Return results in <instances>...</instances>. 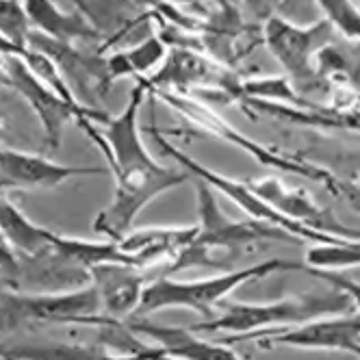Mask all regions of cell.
Returning a JSON list of instances; mask_svg holds the SVG:
<instances>
[{"label": "cell", "instance_id": "obj_15", "mask_svg": "<svg viewBox=\"0 0 360 360\" xmlns=\"http://www.w3.org/2000/svg\"><path fill=\"white\" fill-rule=\"evenodd\" d=\"M124 323L135 334L150 337L154 345H159L167 356L176 360H243L233 347H228L219 341L215 343L209 339H202L191 328L159 326L146 319H133Z\"/></svg>", "mask_w": 360, "mask_h": 360}, {"label": "cell", "instance_id": "obj_25", "mask_svg": "<svg viewBox=\"0 0 360 360\" xmlns=\"http://www.w3.org/2000/svg\"><path fill=\"white\" fill-rule=\"evenodd\" d=\"M0 271L13 274L18 271V252L11 248V243L0 233Z\"/></svg>", "mask_w": 360, "mask_h": 360}, {"label": "cell", "instance_id": "obj_2", "mask_svg": "<svg viewBox=\"0 0 360 360\" xmlns=\"http://www.w3.org/2000/svg\"><path fill=\"white\" fill-rule=\"evenodd\" d=\"M352 308V300L343 291L328 289L321 293L282 297L269 304H221V313H215L211 319L198 321L191 326V330L198 334H235V337H224L219 341L230 345L245 339H261L267 334L289 330L321 317L345 315Z\"/></svg>", "mask_w": 360, "mask_h": 360}, {"label": "cell", "instance_id": "obj_7", "mask_svg": "<svg viewBox=\"0 0 360 360\" xmlns=\"http://www.w3.org/2000/svg\"><path fill=\"white\" fill-rule=\"evenodd\" d=\"M332 33L334 29L328 20L313 22L308 27H297L280 15H269L263 29L265 44L274 59L285 68L289 79L302 85H313L319 81L315 72V59L319 50L330 44Z\"/></svg>", "mask_w": 360, "mask_h": 360}, {"label": "cell", "instance_id": "obj_14", "mask_svg": "<svg viewBox=\"0 0 360 360\" xmlns=\"http://www.w3.org/2000/svg\"><path fill=\"white\" fill-rule=\"evenodd\" d=\"M198 237V226H154V228H131L115 241L120 250L139 269H146L163 259H176Z\"/></svg>", "mask_w": 360, "mask_h": 360}, {"label": "cell", "instance_id": "obj_19", "mask_svg": "<svg viewBox=\"0 0 360 360\" xmlns=\"http://www.w3.org/2000/svg\"><path fill=\"white\" fill-rule=\"evenodd\" d=\"M167 57V41L161 35H150L148 39L117 50L105 59V81H117L126 76H135L143 81L161 68Z\"/></svg>", "mask_w": 360, "mask_h": 360}, {"label": "cell", "instance_id": "obj_24", "mask_svg": "<svg viewBox=\"0 0 360 360\" xmlns=\"http://www.w3.org/2000/svg\"><path fill=\"white\" fill-rule=\"evenodd\" d=\"M337 195H341L345 200V204L349 209L360 213V174H356L349 180H339Z\"/></svg>", "mask_w": 360, "mask_h": 360}, {"label": "cell", "instance_id": "obj_18", "mask_svg": "<svg viewBox=\"0 0 360 360\" xmlns=\"http://www.w3.org/2000/svg\"><path fill=\"white\" fill-rule=\"evenodd\" d=\"M22 3L24 9H27L33 31L48 39L70 46L76 39L98 37V31L83 15L59 9L55 0H22Z\"/></svg>", "mask_w": 360, "mask_h": 360}, {"label": "cell", "instance_id": "obj_4", "mask_svg": "<svg viewBox=\"0 0 360 360\" xmlns=\"http://www.w3.org/2000/svg\"><path fill=\"white\" fill-rule=\"evenodd\" d=\"M278 269H302V267L295 263L271 259L259 265H250L243 269L226 271L202 280H174L169 276H161L157 280H150L146 285L135 315L137 319H143L146 315L165 311V308H187V311L198 313L202 319H211L221 306L224 297H228L237 287L245 285L250 280L271 276Z\"/></svg>", "mask_w": 360, "mask_h": 360}, {"label": "cell", "instance_id": "obj_13", "mask_svg": "<svg viewBox=\"0 0 360 360\" xmlns=\"http://www.w3.org/2000/svg\"><path fill=\"white\" fill-rule=\"evenodd\" d=\"M91 285L98 291L102 317L124 323L137 313L143 289L148 285L146 274L139 267L124 263H105L89 269Z\"/></svg>", "mask_w": 360, "mask_h": 360}, {"label": "cell", "instance_id": "obj_22", "mask_svg": "<svg viewBox=\"0 0 360 360\" xmlns=\"http://www.w3.org/2000/svg\"><path fill=\"white\" fill-rule=\"evenodd\" d=\"M33 33L22 0H0V37L13 46H29Z\"/></svg>", "mask_w": 360, "mask_h": 360}, {"label": "cell", "instance_id": "obj_5", "mask_svg": "<svg viewBox=\"0 0 360 360\" xmlns=\"http://www.w3.org/2000/svg\"><path fill=\"white\" fill-rule=\"evenodd\" d=\"M157 94H161V100L167 107H172V111H176L185 122L195 126V131L241 148L243 152L250 154L252 159H256L267 167H276L280 172H289V174H295V176H302L308 180H317V183H321L328 191L337 193L339 178L334 176L330 169L319 167L315 163L282 157V154L269 150L267 146H261L259 141L245 137L243 133L237 131L235 126H230L224 117H219L213 109H209L207 105H202V102L189 98L187 94H180V91H157Z\"/></svg>", "mask_w": 360, "mask_h": 360}, {"label": "cell", "instance_id": "obj_20", "mask_svg": "<svg viewBox=\"0 0 360 360\" xmlns=\"http://www.w3.org/2000/svg\"><path fill=\"white\" fill-rule=\"evenodd\" d=\"M304 265L308 269H328V271H339L345 267H360V241L358 239H339L332 243H315L306 252Z\"/></svg>", "mask_w": 360, "mask_h": 360}, {"label": "cell", "instance_id": "obj_26", "mask_svg": "<svg viewBox=\"0 0 360 360\" xmlns=\"http://www.w3.org/2000/svg\"><path fill=\"white\" fill-rule=\"evenodd\" d=\"M356 105H358V107H360V94H358V96H356Z\"/></svg>", "mask_w": 360, "mask_h": 360}, {"label": "cell", "instance_id": "obj_23", "mask_svg": "<svg viewBox=\"0 0 360 360\" xmlns=\"http://www.w3.org/2000/svg\"><path fill=\"white\" fill-rule=\"evenodd\" d=\"M308 274H313L315 278H319V280H323V282H328V285L332 287V289H339V291H343L349 300H352V306L356 308V311L360 313V282H356V280H352V278H347V276H343V274H339V271H328V269H308V267H304Z\"/></svg>", "mask_w": 360, "mask_h": 360}, {"label": "cell", "instance_id": "obj_10", "mask_svg": "<svg viewBox=\"0 0 360 360\" xmlns=\"http://www.w3.org/2000/svg\"><path fill=\"white\" fill-rule=\"evenodd\" d=\"M15 313L31 321L44 323H76V326H105L115 323L102 317L100 297L89 285L63 293H24L9 297Z\"/></svg>", "mask_w": 360, "mask_h": 360}, {"label": "cell", "instance_id": "obj_21", "mask_svg": "<svg viewBox=\"0 0 360 360\" xmlns=\"http://www.w3.org/2000/svg\"><path fill=\"white\" fill-rule=\"evenodd\" d=\"M334 31L352 41H360V7L356 0H315Z\"/></svg>", "mask_w": 360, "mask_h": 360}, {"label": "cell", "instance_id": "obj_8", "mask_svg": "<svg viewBox=\"0 0 360 360\" xmlns=\"http://www.w3.org/2000/svg\"><path fill=\"white\" fill-rule=\"evenodd\" d=\"M5 83L13 87L24 100L29 102L35 115L39 117V124L44 128V146L48 150H59L63 128L68 122H76L79 115H91L98 120V124H105L109 115L98 113L87 107H74L65 98H61L55 89H50L46 83H41L37 76L24 65L20 57H5Z\"/></svg>", "mask_w": 360, "mask_h": 360}, {"label": "cell", "instance_id": "obj_11", "mask_svg": "<svg viewBox=\"0 0 360 360\" xmlns=\"http://www.w3.org/2000/svg\"><path fill=\"white\" fill-rule=\"evenodd\" d=\"M261 347H297L347 352L360 360V313L321 317L259 339Z\"/></svg>", "mask_w": 360, "mask_h": 360}, {"label": "cell", "instance_id": "obj_27", "mask_svg": "<svg viewBox=\"0 0 360 360\" xmlns=\"http://www.w3.org/2000/svg\"><path fill=\"white\" fill-rule=\"evenodd\" d=\"M356 5H358V7H360V0H356Z\"/></svg>", "mask_w": 360, "mask_h": 360}, {"label": "cell", "instance_id": "obj_6", "mask_svg": "<svg viewBox=\"0 0 360 360\" xmlns=\"http://www.w3.org/2000/svg\"><path fill=\"white\" fill-rule=\"evenodd\" d=\"M152 135L157 139V143L161 146V150L172 157L180 167H185L191 178H198V180H204L207 185H211L217 193L226 195L233 200L237 207L254 221H263V224H271V226H278L282 230H287L291 237H295L297 241H313V243H332V241H339L341 237H332V235H326V233H319V230H313L304 224H297L289 217H285L282 213H278L276 209H271L267 202H263L259 195H256L248 180H237V178H228L219 172H213L211 167L198 163L195 159H191L189 154H185L178 146L169 143L159 131L157 126H152Z\"/></svg>", "mask_w": 360, "mask_h": 360}, {"label": "cell", "instance_id": "obj_17", "mask_svg": "<svg viewBox=\"0 0 360 360\" xmlns=\"http://www.w3.org/2000/svg\"><path fill=\"white\" fill-rule=\"evenodd\" d=\"M0 233L18 254L24 256L50 254L57 239V233L33 221L15 202L5 195V191H0Z\"/></svg>", "mask_w": 360, "mask_h": 360}, {"label": "cell", "instance_id": "obj_1", "mask_svg": "<svg viewBox=\"0 0 360 360\" xmlns=\"http://www.w3.org/2000/svg\"><path fill=\"white\" fill-rule=\"evenodd\" d=\"M146 96L150 94L139 81L128 96L126 107L117 115L107 117V131H100L91 115L76 117L81 131L102 152L109 176L115 183L113 200L94 219V233L109 241H120L152 200L193 180L185 167L163 165L148 152L139 128V113Z\"/></svg>", "mask_w": 360, "mask_h": 360}, {"label": "cell", "instance_id": "obj_9", "mask_svg": "<svg viewBox=\"0 0 360 360\" xmlns=\"http://www.w3.org/2000/svg\"><path fill=\"white\" fill-rule=\"evenodd\" d=\"M109 176V167H83L57 163L44 154L0 146V191L57 189L74 178Z\"/></svg>", "mask_w": 360, "mask_h": 360}, {"label": "cell", "instance_id": "obj_3", "mask_svg": "<svg viewBox=\"0 0 360 360\" xmlns=\"http://www.w3.org/2000/svg\"><path fill=\"white\" fill-rule=\"evenodd\" d=\"M195 183V198H198V237L195 241L178 254L169 274L189 269V267H211L221 265L217 261V252H226L233 256L235 252H248L256 243L263 241H289V243H302L295 237H291L287 230H282L271 224L263 221H235L230 219L217 202V191L207 185L204 180L193 178Z\"/></svg>", "mask_w": 360, "mask_h": 360}, {"label": "cell", "instance_id": "obj_16", "mask_svg": "<svg viewBox=\"0 0 360 360\" xmlns=\"http://www.w3.org/2000/svg\"><path fill=\"white\" fill-rule=\"evenodd\" d=\"M215 68L209 59L200 57L195 50L189 48H172L167 50V57L161 68L141 83L146 85L148 94L154 91H169L176 89L180 94H187L193 87L213 85Z\"/></svg>", "mask_w": 360, "mask_h": 360}, {"label": "cell", "instance_id": "obj_12", "mask_svg": "<svg viewBox=\"0 0 360 360\" xmlns=\"http://www.w3.org/2000/svg\"><path fill=\"white\" fill-rule=\"evenodd\" d=\"M248 185L263 202H267L271 209H276L285 217H289L297 224H304L313 230H319V233L332 235V237L360 241V230H354V228L341 224L337 217L330 215V211L319 207L308 191H304L300 187H291L274 176L248 180Z\"/></svg>", "mask_w": 360, "mask_h": 360}]
</instances>
